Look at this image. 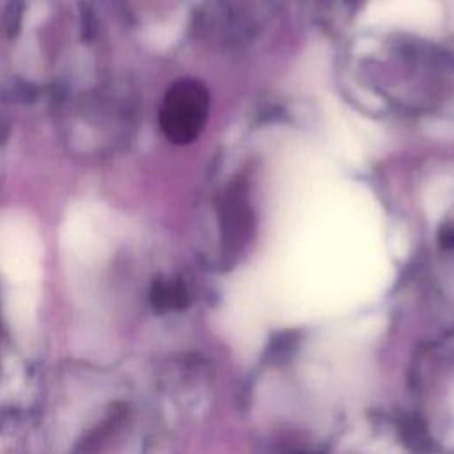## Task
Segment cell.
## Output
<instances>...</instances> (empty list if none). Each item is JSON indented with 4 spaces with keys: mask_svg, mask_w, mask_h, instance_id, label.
<instances>
[{
    "mask_svg": "<svg viewBox=\"0 0 454 454\" xmlns=\"http://www.w3.org/2000/svg\"><path fill=\"white\" fill-rule=\"evenodd\" d=\"M43 245L27 216L11 213L0 218V268L12 287L37 289Z\"/></svg>",
    "mask_w": 454,
    "mask_h": 454,
    "instance_id": "cell-1",
    "label": "cell"
},
{
    "mask_svg": "<svg viewBox=\"0 0 454 454\" xmlns=\"http://www.w3.org/2000/svg\"><path fill=\"white\" fill-rule=\"evenodd\" d=\"M207 112V94L206 90L193 82L181 83L170 94V99L165 108V126L170 137L179 142L193 138L204 121Z\"/></svg>",
    "mask_w": 454,
    "mask_h": 454,
    "instance_id": "cell-2",
    "label": "cell"
},
{
    "mask_svg": "<svg viewBox=\"0 0 454 454\" xmlns=\"http://www.w3.org/2000/svg\"><path fill=\"white\" fill-rule=\"evenodd\" d=\"M64 247L80 261H98L105 250L106 241L99 231V222L87 209H74L66 220L62 231Z\"/></svg>",
    "mask_w": 454,
    "mask_h": 454,
    "instance_id": "cell-3",
    "label": "cell"
},
{
    "mask_svg": "<svg viewBox=\"0 0 454 454\" xmlns=\"http://www.w3.org/2000/svg\"><path fill=\"white\" fill-rule=\"evenodd\" d=\"M35 303H37V289H25V287H12L5 310L7 317L16 330H27L34 323L35 316Z\"/></svg>",
    "mask_w": 454,
    "mask_h": 454,
    "instance_id": "cell-4",
    "label": "cell"
},
{
    "mask_svg": "<svg viewBox=\"0 0 454 454\" xmlns=\"http://www.w3.org/2000/svg\"><path fill=\"white\" fill-rule=\"evenodd\" d=\"M121 424V415L117 411H114L110 417H106L101 424L96 426V429H92L89 433V436L80 443L76 454H98L101 445L105 442H108L106 438L112 436V433L115 431V427Z\"/></svg>",
    "mask_w": 454,
    "mask_h": 454,
    "instance_id": "cell-5",
    "label": "cell"
},
{
    "mask_svg": "<svg viewBox=\"0 0 454 454\" xmlns=\"http://www.w3.org/2000/svg\"><path fill=\"white\" fill-rule=\"evenodd\" d=\"M442 239H443V243H445V245L454 247V225H452V227H449V229L445 231V234H442Z\"/></svg>",
    "mask_w": 454,
    "mask_h": 454,
    "instance_id": "cell-6",
    "label": "cell"
}]
</instances>
